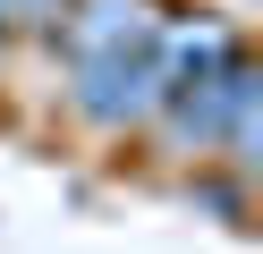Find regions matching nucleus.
<instances>
[{
    "label": "nucleus",
    "mask_w": 263,
    "mask_h": 254,
    "mask_svg": "<svg viewBox=\"0 0 263 254\" xmlns=\"http://www.w3.org/2000/svg\"><path fill=\"white\" fill-rule=\"evenodd\" d=\"M60 60H68V110L102 135H127L153 119L161 93V43L170 17L161 0H68V17L51 26Z\"/></svg>",
    "instance_id": "nucleus-1"
},
{
    "label": "nucleus",
    "mask_w": 263,
    "mask_h": 254,
    "mask_svg": "<svg viewBox=\"0 0 263 254\" xmlns=\"http://www.w3.org/2000/svg\"><path fill=\"white\" fill-rule=\"evenodd\" d=\"M60 17H68V0H0V34H43L51 43Z\"/></svg>",
    "instance_id": "nucleus-2"
}]
</instances>
